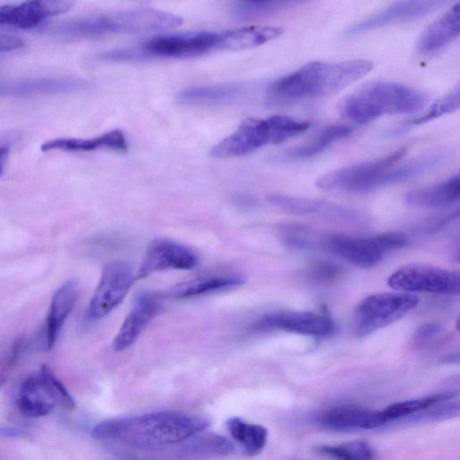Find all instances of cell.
Wrapping results in <instances>:
<instances>
[{"label": "cell", "instance_id": "1", "mask_svg": "<svg viewBox=\"0 0 460 460\" xmlns=\"http://www.w3.org/2000/svg\"><path fill=\"white\" fill-rule=\"evenodd\" d=\"M274 31L269 25H252L222 31H188L162 34L137 45L98 55L103 61H136L150 58H189L215 51L252 49L269 41Z\"/></svg>", "mask_w": 460, "mask_h": 460}, {"label": "cell", "instance_id": "2", "mask_svg": "<svg viewBox=\"0 0 460 460\" xmlns=\"http://www.w3.org/2000/svg\"><path fill=\"white\" fill-rule=\"evenodd\" d=\"M209 424L204 416L159 411L103 420L93 429L92 436L99 440L146 448L181 443L206 430Z\"/></svg>", "mask_w": 460, "mask_h": 460}, {"label": "cell", "instance_id": "3", "mask_svg": "<svg viewBox=\"0 0 460 460\" xmlns=\"http://www.w3.org/2000/svg\"><path fill=\"white\" fill-rule=\"evenodd\" d=\"M372 68L373 63L367 59L310 62L271 83L267 95L278 102L330 96L362 78Z\"/></svg>", "mask_w": 460, "mask_h": 460}, {"label": "cell", "instance_id": "4", "mask_svg": "<svg viewBox=\"0 0 460 460\" xmlns=\"http://www.w3.org/2000/svg\"><path fill=\"white\" fill-rule=\"evenodd\" d=\"M423 92L392 82H374L347 96L339 105L340 115L356 124H366L386 115L420 111L428 102Z\"/></svg>", "mask_w": 460, "mask_h": 460}, {"label": "cell", "instance_id": "5", "mask_svg": "<svg viewBox=\"0 0 460 460\" xmlns=\"http://www.w3.org/2000/svg\"><path fill=\"white\" fill-rule=\"evenodd\" d=\"M310 128V122L286 115L244 119L230 136L214 146L210 155L229 158L248 155L267 145L281 144Z\"/></svg>", "mask_w": 460, "mask_h": 460}, {"label": "cell", "instance_id": "6", "mask_svg": "<svg viewBox=\"0 0 460 460\" xmlns=\"http://www.w3.org/2000/svg\"><path fill=\"white\" fill-rule=\"evenodd\" d=\"M149 22L148 14L144 8L128 9L64 21L47 27L45 32L73 39L146 33L149 28Z\"/></svg>", "mask_w": 460, "mask_h": 460}, {"label": "cell", "instance_id": "7", "mask_svg": "<svg viewBox=\"0 0 460 460\" xmlns=\"http://www.w3.org/2000/svg\"><path fill=\"white\" fill-rule=\"evenodd\" d=\"M408 236L400 232H388L368 237L330 234L320 240L328 252L360 268L378 264L386 252L405 247Z\"/></svg>", "mask_w": 460, "mask_h": 460}, {"label": "cell", "instance_id": "8", "mask_svg": "<svg viewBox=\"0 0 460 460\" xmlns=\"http://www.w3.org/2000/svg\"><path fill=\"white\" fill-rule=\"evenodd\" d=\"M419 304V298L408 293H376L362 299L354 311V330L366 336L403 317Z\"/></svg>", "mask_w": 460, "mask_h": 460}, {"label": "cell", "instance_id": "9", "mask_svg": "<svg viewBox=\"0 0 460 460\" xmlns=\"http://www.w3.org/2000/svg\"><path fill=\"white\" fill-rule=\"evenodd\" d=\"M404 148L373 161L354 164L321 175L315 185L326 191L367 192L379 189L385 171L397 164L403 156Z\"/></svg>", "mask_w": 460, "mask_h": 460}, {"label": "cell", "instance_id": "10", "mask_svg": "<svg viewBox=\"0 0 460 460\" xmlns=\"http://www.w3.org/2000/svg\"><path fill=\"white\" fill-rule=\"evenodd\" d=\"M387 283L392 288L399 291L458 294L460 275L456 270L411 263L394 271Z\"/></svg>", "mask_w": 460, "mask_h": 460}, {"label": "cell", "instance_id": "11", "mask_svg": "<svg viewBox=\"0 0 460 460\" xmlns=\"http://www.w3.org/2000/svg\"><path fill=\"white\" fill-rule=\"evenodd\" d=\"M134 280L128 262L116 260L107 263L87 307V318L98 320L110 314L122 302Z\"/></svg>", "mask_w": 460, "mask_h": 460}, {"label": "cell", "instance_id": "12", "mask_svg": "<svg viewBox=\"0 0 460 460\" xmlns=\"http://www.w3.org/2000/svg\"><path fill=\"white\" fill-rule=\"evenodd\" d=\"M331 317L307 311H278L266 314L251 325L253 332L280 330L310 336H327L334 331Z\"/></svg>", "mask_w": 460, "mask_h": 460}, {"label": "cell", "instance_id": "13", "mask_svg": "<svg viewBox=\"0 0 460 460\" xmlns=\"http://www.w3.org/2000/svg\"><path fill=\"white\" fill-rule=\"evenodd\" d=\"M198 264L195 252L176 241L159 237L148 244L135 280L166 270H191Z\"/></svg>", "mask_w": 460, "mask_h": 460}, {"label": "cell", "instance_id": "14", "mask_svg": "<svg viewBox=\"0 0 460 460\" xmlns=\"http://www.w3.org/2000/svg\"><path fill=\"white\" fill-rule=\"evenodd\" d=\"M275 207L296 216H316L330 221L361 226L366 218L358 211L327 200L285 194H270L267 197Z\"/></svg>", "mask_w": 460, "mask_h": 460}, {"label": "cell", "instance_id": "15", "mask_svg": "<svg viewBox=\"0 0 460 460\" xmlns=\"http://www.w3.org/2000/svg\"><path fill=\"white\" fill-rule=\"evenodd\" d=\"M450 0H398L358 22L349 34H359L380 27L411 22L439 9Z\"/></svg>", "mask_w": 460, "mask_h": 460}, {"label": "cell", "instance_id": "16", "mask_svg": "<svg viewBox=\"0 0 460 460\" xmlns=\"http://www.w3.org/2000/svg\"><path fill=\"white\" fill-rule=\"evenodd\" d=\"M75 3L76 0H25L16 4H0V25L33 28L48 17L66 13Z\"/></svg>", "mask_w": 460, "mask_h": 460}, {"label": "cell", "instance_id": "17", "mask_svg": "<svg viewBox=\"0 0 460 460\" xmlns=\"http://www.w3.org/2000/svg\"><path fill=\"white\" fill-rule=\"evenodd\" d=\"M161 307L157 295L147 291L139 293L112 341V349L120 352L133 345Z\"/></svg>", "mask_w": 460, "mask_h": 460}, {"label": "cell", "instance_id": "18", "mask_svg": "<svg viewBox=\"0 0 460 460\" xmlns=\"http://www.w3.org/2000/svg\"><path fill=\"white\" fill-rule=\"evenodd\" d=\"M92 83L81 78L34 77L0 81V98L28 97L87 90Z\"/></svg>", "mask_w": 460, "mask_h": 460}, {"label": "cell", "instance_id": "19", "mask_svg": "<svg viewBox=\"0 0 460 460\" xmlns=\"http://www.w3.org/2000/svg\"><path fill=\"white\" fill-rule=\"evenodd\" d=\"M59 402L58 395L48 376L40 371L22 384L17 396V406L21 413L30 418L49 414Z\"/></svg>", "mask_w": 460, "mask_h": 460}, {"label": "cell", "instance_id": "20", "mask_svg": "<svg viewBox=\"0 0 460 460\" xmlns=\"http://www.w3.org/2000/svg\"><path fill=\"white\" fill-rule=\"evenodd\" d=\"M318 422L332 430L373 429L385 424L380 411H370L356 405H340L323 411Z\"/></svg>", "mask_w": 460, "mask_h": 460}, {"label": "cell", "instance_id": "21", "mask_svg": "<svg viewBox=\"0 0 460 460\" xmlns=\"http://www.w3.org/2000/svg\"><path fill=\"white\" fill-rule=\"evenodd\" d=\"M78 296V285L75 279H69L54 293L45 325V349L54 346L58 332L71 313Z\"/></svg>", "mask_w": 460, "mask_h": 460}, {"label": "cell", "instance_id": "22", "mask_svg": "<svg viewBox=\"0 0 460 460\" xmlns=\"http://www.w3.org/2000/svg\"><path fill=\"white\" fill-rule=\"evenodd\" d=\"M459 31L460 5L457 3L425 30L418 42L419 53L426 56L437 53L450 44Z\"/></svg>", "mask_w": 460, "mask_h": 460}, {"label": "cell", "instance_id": "23", "mask_svg": "<svg viewBox=\"0 0 460 460\" xmlns=\"http://www.w3.org/2000/svg\"><path fill=\"white\" fill-rule=\"evenodd\" d=\"M99 149L126 152L128 143L124 133L119 129H114L92 138L58 137L49 140L40 146L42 152L55 150L90 152Z\"/></svg>", "mask_w": 460, "mask_h": 460}, {"label": "cell", "instance_id": "24", "mask_svg": "<svg viewBox=\"0 0 460 460\" xmlns=\"http://www.w3.org/2000/svg\"><path fill=\"white\" fill-rule=\"evenodd\" d=\"M460 197L459 174H455L438 183L419 188L405 195V202L415 208H430L444 207L458 201Z\"/></svg>", "mask_w": 460, "mask_h": 460}, {"label": "cell", "instance_id": "25", "mask_svg": "<svg viewBox=\"0 0 460 460\" xmlns=\"http://www.w3.org/2000/svg\"><path fill=\"white\" fill-rule=\"evenodd\" d=\"M245 279L241 275L204 276L178 283L169 292L176 299H186L215 291L242 286Z\"/></svg>", "mask_w": 460, "mask_h": 460}, {"label": "cell", "instance_id": "26", "mask_svg": "<svg viewBox=\"0 0 460 460\" xmlns=\"http://www.w3.org/2000/svg\"><path fill=\"white\" fill-rule=\"evenodd\" d=\"M243 91V87L237 84L199 85L182 90L178 98L185 103H228L237 100Z\"/></svg>", "mask_w": 460, "mask_h": 460}, {"label": "cell", "instance_id": "27", "mask_svg": "<svg viewBox=\"0 0 460 460\" xmlns=\"http://www.w3.org/2000/svg\"><path fill=\"white\" fill-rule=\"evenodd\" d=\"M226 428L232 438L248 456L259 454L265 447L268 430L260 424L250 423L238 417H231Z\"/></svg>", "mask_w": 460, "mask_h": 460}, {"label": "cell", "instance_id": "28", "mask_svg": "<svg viewBox=\"0 0 460 460\" xmlns=\"http://www.w3.org/2000/svg\"><path fill=\"white\" fill-rule=\"evenodd\" d=\"M453 397V394L447 393L394 402L380 411V413L385 424L392 420L414 415L415 413L425 411L433 405L447 402Z\"/></svg>", "mask_w": 460, "mask_h": 460}, {"label": "cell", "instance_id": "29", "mask_svg": "<svg viewBox=\"0 0 460 460\" xmlns=\"http://www.w3.org/2000/svg\"><path fill=\"white\" fill-rule=\"evenodd\" d=\"M352 128L348 125L335 124L325 127L309 143L298 146L290 152V155L296 158H307L314 156L324 151L335 141L349 135Z\"/></svg>", "mask_w": 460, "mask_h": 460}, {"label": "cell", "instance_id": "30", "mask_svg": "<svg viewBox=\"0 0 460 460\" xmlns=\"http://www.w3.org/2000/svg\"><path fill=\"white\" fill-rule=\"evenodd\" d=\"M460 107L459 85L454 87L447 93L440 97L426 111L425 113L407 121L406 126L420 125L447 114L456 111Z\"/></svg>", "mask_w": 460, "mask_h": 460}, {"label": "cell", "instance_id": "31", "mask_svg": "<svg viewBox=\"0 0 460 460\" xmlns=\"http://www.w3.org/2000/svg\"><path fill=\"white\" fill-rule=\"evenodd\" d=\"M318 453L339 459H372L376 451L365 441H352L335 446L323 445L315 449Z\"/></svg>", "mask_w": 460, "mask_h": 460}, {"label": "cell", "instance_id": "32", "mask_svg": "<svg viewBox=\"0 0 460 460\" xmlns=\"http://www.w3.org/2000/svg\"><path fill=\"white\" fill-rule=\"evenodd\" d=\"M189 438L190 450L202 454L229 455L235 451L234 444L217 434H199Z\"/></svg>", "mask_w": 460, "mask_h": 460}, {"label": "cell", "instance_id": "33", "mask_svg": "<svg viewBox=\"0 0 460 460\" xmlns=\"http://www.w3.org/2000/svg\"><path fill=\"white\" fill-rule=\"evenodd\" d=\"M40 371H42L51 382L58 395L60 403L66 409H74L75 406L74 398L66 390L62 382L55 376L52 370L48 366L42 365Z\"/></svg>", "mask_w": 460, "mask_h": 460}, {"label": "cell", "instance_id": "34", "mask_svg": "<svg viewBox=\"0 0 460 460\" xmlns=\"http://www.w3.org/2000/svg\"><path fill=\"white\" fill-rule=\"evenodd\" d=\"M341 273V270L334 264L320 261L314 264L309 270V276L316 281L325 282L334 279Z\"/></svg>", "mask_w": 460, "mask_h": 460}, {"label": "cell", "instance_id": "35", "mask_svg": "<svg viewBox=\"0 0 460 460\" xmlns=\"http://www.w3.org/2000/svg\"><path fill=\"white\" fill-rule=\"evenodd\" d=\"M241 4L238 6L237 13L240 15H248L287 0H239Z\"/></svg>", "mask_w": 460, "mask_h": 460}, {"label": "cell", "instance_id": "36", "mask_svg": "<svg viewBox=\"0 0 460 460\" xmlns=\"http://www.w3.org/2000/svg\"><path fill=\"white\" fill-rule=\"evenodd\" d=\"M443 329V325L438 323H429L421 325L415 333V339L417 341H426L437 334H438Z\"/></svg>", "mask_w": 460, "mask_h": 460}, {"label": "cell", "instance_id": "37", "mask_svg": "<svg viewBox=\"0 0 460 460\" xmlns=\"http://www.w3.org/2000/svg\"><path fill=\"white\" fill-rule=\"evenodd\" d=\"M24 42L20 38L11 35H0V52L10 51L22 48Z\"/></svg>", "mask_w": 460, "mask_h": 460}, {"label": "cell", "instance_id": "38", "mask_svg": "<svg viewBox=\"0 0 460 460\" xmlns=\"http://www.w3.org/2000/svg\"><path fill=\"white\" fill-rule=\"evenodd\" d=\"M0 436L5 438H23L27 436V432L17 427L0 426Z\"/></svg>", "mask_w": 460, "mask_h": 460}, {"label": "cell", "instance_id": "39", "mask_svg": "<svg viewBox=\"0 0 460 460\" xmlns=\"http://www.w3.org/2000/svg\"><path fill=\"white\" fill-rule=\"evenodd\" d=\"M9 146H0V175L3 174L9 155Z\"/></svg>", "mask_w": 460, "mask_h": 460}, {"label": "cell", "instance_id": "40", "mask_svg": "<svg viewBox=\"0 0 460 460\" xmlns=\"http://www.w3.org/2000/svg\"><path fill=\"white\" fill-rule=\"evenodd\" d=\"M234 200L237 205L242 207L248 208L255 205L254 199L245 195L239 194L238 196L234 197Z\"/></svg>", "mask_w": 460, "mask_h": 460}, {"label": "cell", "instance_id": "41", "mask_svg": "<svg viewBox=\"0 0 460 460\" xmlns=\"http://www.w3.org/2000/svg\"></svg>", "mask_w": 460, "mask_h": 460}]
</instances>
